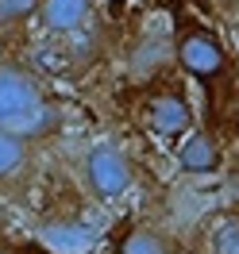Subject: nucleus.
Returning <instances> with one entry per match:
<instances>
[{"label":"nucleus","instance_id":"f257e3e1","mask_svg":"<svg viewBox=\"0 0 239 254\" xmlns=\"http://www.w3.org/2000/svg\"><path fill=\"white\" fill-rule=\"evenodd\" d=\"M58 120L54 104L47 100L43 81L23 65H0V127L23 139L47 135Z\"/></svg>","mask_w":239,"mask_h":254},{"label":"nucleus","instance_id":"f03ea898","mask_svg":"<svg viewBox=\"0 0 239 254\" xmlns=\"http://www.w3.org/2000/svg\"><path fill=\"white\" fill-rule=\"evenodd\" d=\"M85 185L96 200H120L135 185V166L128 150L112 139H100L85 150Z\"/></svg>","mask_w":239,"mask_h":254},{"label":"nucleus","instance_id":"7ed1b4c3","mask_svg":"<svg viewBox=\"0 0 239 254\" xmlns=\"http://www.w3.org/2000/svg\"><path fill=\"white\" fill-rule=\"evenodd\" d=\"M143 124L155 135H185V131H193V108L181 93L166 89L143 104Z\"/></svg>","mask_w":239,"mask_h":254},{"label":"nucleus","instance_id":"20e7f679","mask_svg":"<svg viewBox=\"0 0 239 254\" xmlns=\"http://www.w3.org/2000/svg\"><path fill=\"white\" fill-rule=\"evenodd\" d=\"M177 62L185 65V73H193V77H216L224 69V50L212 35L189 27V31L177 35Z\"/></svg>","mask_w":239,"mask_h":254},{"label":"nucleus","instance_id":"39448f33","mask_svg":"<svg viewBox=\"0 0 239 254\" xmlns=\"http://www.w3.org/2000/svg\"><path fill=\"white\" fill-rule=\"evenodd\" d=\"M177 158V170L181 174H193V177H205V174H216L224 162V150L216 143V135L212 131H197L193 127L189 135H185V143L174 150Z\"/></svg>","mask_w":239,"mask_h":254},{"label":"nucleus","instance_id":"423d86ee","mask_svg":"<svg viewBox=\"0 0 239 254\" xmlns=\"http://www.w3.org/2000/svg\"><path fill=\"white\" fill-rule=\"evenodd\" d=\"M89 16H93V0H39L35 12L43 31L50 35H74Z\"/></svg>","mask_w":239,"mask_h":254},{"label":"nucleus","instance_id":"0eeeda50","mask_svg":"<svg viewBox=\"0 0 239 254\" xmlns=\"http://www.w3.org/2000/svg\"><path fill=\"white\" fill-rule=\"evenodd\" d=\"M120 254H174V239L162 227H131L120 243Z\"/></svg>","mask_w":239,"mask_h":254},{"label":"nucleus","instance_id":"6e6552de","mask_svg":"<svg viewBox=\"0 0 239 254\" xmlns=\"http://www.w3.org/2000/svg\"><path fill=\"white\" fill-rule=\"evenodd\" d=\"M23 162H27V139L8 131V127H0V181L16 177L23 170Z\"/></svg>","mask_w":239,"mask_h":254},{"label":"nucleus","instance_id":"1a4fd4ad","mask_svg":"<svg viewBox=\"0 0 239 254\" xmlns=\"http://www.w3.org/2000/svg\"><path fill=\"white\" fill-rule=\"evenodd\" d=\"M208 254H239V220H224L212 227Z\"/></svg>","mask_w":239,"mask_h":254},{"label":"nucleus","instance_id":"9d476101","mask_svg":"<svg viewBox=\"0 0 239 254\" xmlns=\"http://www.w3.org/2000/svg\"><path fill=\"white\" fill-rule=\"evenodd\" d=\"M39 12V0H0V31L19 27Z\"/></svg>","mask_w":239,"mask_h":254},{"label":"nucleus","instance_id":"9b49d317","mask_svg":"<svg viewBox=\"0 0 239 254\" xmlns=\"http://www.w3.org/2000/svg\"><path fill=\"white\" fill-rule=\"evenodd\" d=\"M12 254H50V251L39 243H19V247H12Z\"/></svg>","mask_w":239,"mask_h":254},{"label":"nucleus","instance_id":"f8f14e48","mask_svg":"<svg viewBox=\"0 0 239 254\" xmlns=\"http://www.w3.org/2000/svg\"><path fill=\"white\" fill-rule=\"evenodd\" d=\"M0 254H12V251H4V247H0Z\"/></svg>","mask_w":239,"mask_h":254}]
</instances>
